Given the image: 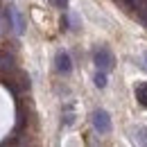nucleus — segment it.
Segmentation results:
<instances>
[{
	"instance_id": "9",
	"label": "nucleus",
	"mask_w": 147,
	"mask_h": 147,
	"mask_svg": "<svg viewBox=\"0 0 147 147\" xmlns=\"http://www.w3.org/2000/svg\"><path fill=\"white\" fill-rule=\"evenodd\" d=\"M136 140L140 143V145H147V127H136Z\"/></svg>"
},
{
	"instance_id": "6",
	"label": "nucleus",
	"mask_w": 147,
	"mask_h": 147,
	"mask_svg": "<svg viewBox=\"0 0 147 147\" xmlns=\"http://www.w3.org/2000/svg\"><path fill=\"white\" fill-rule=\"evenodd\" d=\"M134 93H136V100H138V104L147 109V82H136Z\"/></svg>"
},
{
	"instance_id": "3",
	"label": "nucleus",
	"mask_w": 147,
	"mask_h": 147,
	"mask_svg": "<svg viewBox=\"0 0 147 147\" xmlns=\"http://www.w3.org/2000/svg\"><path fill=\"white\" fill-rule=\"evenodd\" d=\"M55 68H57V73H61V75H70V70H73V61H70V55L68 52H57L55 57Z\"/></svg>"
},
{
	"instance_id": "11",
	"label": "nucleus",
	"mask_w": 147,
	"mask_h": 147,
	"mask_svg": "<svg viewBox=\"0 0 147 147\" xmlns=\"http://www.w3.org/2000/svg\"><path fill=\"white\" fill-rule=\"evenodd\" d=\"M143 59H145V68H147V52H145V55H143Z\"/></svg>"
},
{
	"instance_id": "7",
	"label": "nucleus",
	"mask_w": 147,
	"mask_h": 147,
	"mask_svg": "<svg viewBox=\"0 0 147 147\" xmlns=\"http://www.w3.org/2000/svg\"><path fill=\"white\" fill-rule=\"evenodd\" d=\"M11 70H14V57L0 52V73H11Z\"/></svg>"
},
{
	"instance_id": "5",
	"label": "nucleus",
	"mask_w": 147,
	"mask_h": 147,
	"mask_svg": "<svg viewBox=\"0 0 147 147\" xmlns=\"http://www.w3.org/2000/svg\"><path fill=\"white\" fill-rule=\"evenodd\" d=\"M7 18L11 20V25H14V32L16 34H23V30H25V23H23V16H20V11L16 7H9V11H7Z\"/></svg>"
},
{
	"instance_id": "2",
	"label": "nucleus",
	"mask_w": 147,
	"mask_h": 147,
	"mask_svg": "<svg viewBox=\"0 0 147 147\" xmlns=\"http://www.w3.org/2000/svg\"><path fill=\"white\" fill-rule=\"evenodd\" d=\"M91 122H93V127H95V131H100V134H109L111 131V115L104 109H95L93 111Z\"/></svg>"
},
{
	"instance_id": "4",
	"label": "nucleus",
	"mask_w": 147,
	"mask_h": 147,
	"mask_svg": "<svg viewBox=\"0 0 147 147\" xmlns=\"http://www.w3.org/2000/svg\"><path fill=\"white\" fill-rule=\"evenodd\" d=\"M122 2H125V7L129 11H136L140 16V20L145 23V27H147V0H122Z\"/></svg>"
},
{
	"instance_id": "8",
	"label": "nucleus",
	"mask_w": 147,
	"mask_h": 147,
	"mask_svg": "<svg viewBox=\"0 0 147 147\" xmlns=\"http://www.w3.org/2000/svg\"><path fill=\"white\" fill-rule=\"evenodd\" d=\"M93 82H95V86H97V88H104V86H107V82H109V79H107V73H104V70H97L95 77H93Z\"/></svg>"
},
{
	"instance_id": "1",
	"label": "nucleus",
	"mask_w": 147,
	"mask_h": 147,
	"mask_svg": "<svg viewBox=\"0 0 147 147\" xmlns=\"http://www.w3.org/2000/svg\"><path fill=\"white\" fill-rule=\"evenodd\" d=\"M93 61H95L97 70H104V73H109L111 68L115 66L113 52H111L109 48H97V50H95V55H93Z\"/></svg>"
},
{
	"instance_id": "10",
	"label": "nucleus",
	"mask_w": 147,
	"mask_h": 147,
	"mask_svg": "<svg viewBox=\"0 0 147 147\" xmlns=\"http://www.w3.org/2000/svg\"><path fill=\"white\" fill-rule=\"evenodd\" d=\"M52 2H55L57 9H66L68 7V0H52Z\"/></svg>"
}]
</instances>
